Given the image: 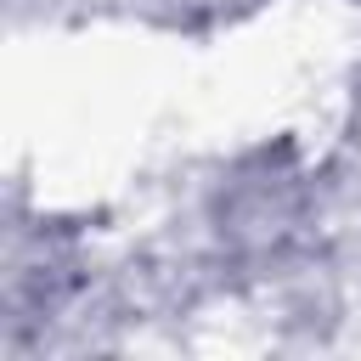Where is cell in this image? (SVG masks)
<instances>
[{"label":"cell","mask_w":361,"mask_h":361,"mask_svg":"<svg viewBox=\"0 0 361 361\" xmlns=\"http://www.w3.org/2000/svg\"><path fill=\"white\" fill-rule=\"evenodd\" d=\"M169 203L186 214L220 282H259L316 243L322 152L299 135H271L197 164Z\"/></svg>","instance_id":"obj_1"},{"label":"cell","mask_w":361,"mask_h":361,"mask_svg":"<svg viewBox=\"0 0 361 361\" xmlns=\"http://www.w3.org/2000/svg\"><path fill=\"white\" fill-rule=\"evenodd\" d=\"M338 147L361 158V62L344 79V102H338Z\"/></svg>","instance_id":"obj_2"}]
</instances>
